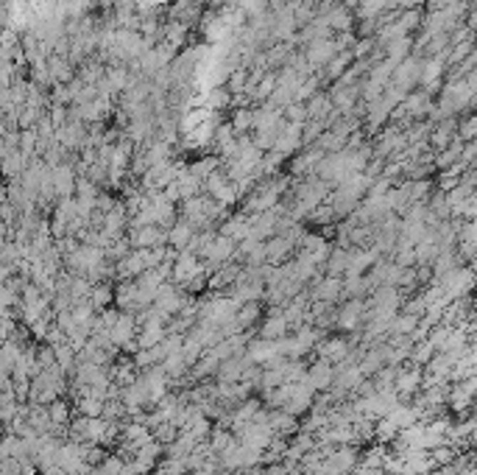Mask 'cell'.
Listing matches in <instances>:
<instances>
[{"label": "cell", "instance_id": "6da1fadb", "mask_svg": "<svg viewBox=\"0 0 477 475\" xmlns=\"http://www.w3.org/2000/svg\"><path fill=\"white\" fill-rule=\"evenodd\" d=\"M195 232H198V229L190 226L188 221H176L173 226H168V244H170V249H176V252L188 249Z\"/></svg>", "mask_w": 477, "mask_h": 475}, {"label": "cell", "instance_id": "7a4b0ae2", "mask_svg": "<svg viewBox=\"0 0 477 475\" xmlns=\"http://www.w3.org/2000/svg\"><path fill=\"white\" fill-rule=\"evenodd\" d=\"M363 316H366V305L354 299V302H349V305H344V311H341V324H344L347 330H352Z\"/></svg>", "mask_w": 477, "mask_h": 475}, {"label": "cell", "instance_id": "3957f363", "mask_svg": "<svg viewBox=\"0 0 477 475\" xmlns=\"http://www.w3.org/2000/svg\"><path fill=\"white\" fill-rule=\"evenodd\" d=\"M419 383H421V375H419V372H399V375H396V391L411 394V391H416Z\"/></svg>", "mask_w": 477, "mask_h": 475}, {"label": "cell", "instance_id": "277c9868", "mask_svg": "<svg viewBox=\"0 0 477 475\" xmlns=\"http://www.w3.org/2000/svg\"><path fill=\"white\" fill-rule=\"evenodd\" d=\"M318 352H321L324 361H338V358L347 355V344L344 341H327V344L318 347Z\"/></svg>", "mask_w": 477, "mask_h": 475}, {"label": "cell", "instance_id": "5b68a950", "mask_svg": "<svg viewBox=\"0 0 477 475\" xmlns=\"http://www.w3.org/2000/svg\"><path fill=\"white\" fill-rule=\"evenodd\" d=\"M338 294H341V280H338V277L321 280V285L316 288V296H321V299H332V296H338Z\"/></svg>", "mask_w": 477, "mask_h": 475}, {"label": "cell", "instance_id": "8992f818", "mask_svg": "<svg viewBox=\"0 0 477 475\" xmlns=\"http://www.w3.org/2000/svg\"><path fill=\"white\" fill-rule=\"evenodd\" d=\"M332 380V372H329V366L324 364H318V366H313V372H310V383H313V389H321V386H327Z\"/></svg>", "mask_w": 477, "mask_h": 475}, {"label": "cell", "instance_id": "52a82bcc", "mask_svg": "<svg viewBox=\"0 0 477 475\" xmlns=\"http://www.w3.org/2000/svg\"><path fill=\"white\" fill-rule=\"evenodd\" d=\"M285 327H287L285 316L271 319V321L265 324V330H262V339H271V341H274V336H285Z\"/></svg>", "mask_w": 477, "mask_h": 475}, {"label": "cell", "instance_id": "ba28073f", "mask_svg": "<svg viewBox=\"0 0 477 475\" xmlns=\"http://www.w3.org/2000/svg\"><path fill=\"white\" fill-rule=\"evenodd\" d=\"M90 294H93V302H96V308H103V305L112 299V288H109V285H98V288H93Z\"/></svg>", "mask_w": 477, "mask_h": 475}, {"label": "cell", "instance_id": "9c48e42d", "mask_svg": "<svg viewBox=\"0 0 477 475\" xmlns=\"http://www.w3.org/2000/svg\"><path fill=\"white\" fill-rule=\"evenodd\" d=\"M335 219H338V216H335L332 207H321V210L313 213V224H332Z\"/></svg>", "mask_w": 477, "mask_h": 475}, {"label": "cell", "instance_id": "30bf717a", "mask_svg": "<svg viewBox=\"0 0 477 475\" xmlns=\"http://www.w3.org/2000/svg\"><path fill=\"white\" fill-rule=\"evenodd\" d=\"M11 302H14V291L6 283H0V308H6V305H11Z\"/></svg>", "mask_w": 477, "mask_h": 475}]
</instances>
